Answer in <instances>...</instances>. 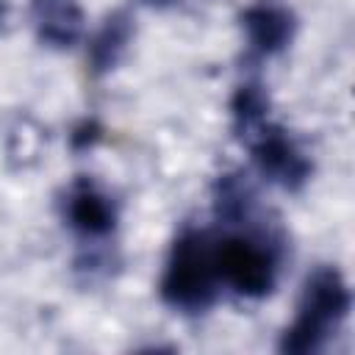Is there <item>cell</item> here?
Segmentation results:
<instances>
[{
    "label": "cell",
    "instance_id": "30bf717a",
    "mask_svg": "<svg viewBox=\"0 0 355 355\" xmlns=\"http://www.w3.org/2000/svg\"><path fill=\"white\" fill-rule=\"evenodd\" d=\"M269 119V94L261 83H241L230 97V122L239 141Z\"/></svg>",
    "mask_w": 355,
    "mask_h": 355
},
{
    "label": "cell",
    "instance_id": "3957f363",
    "mask_svg": "<svg viewBox=\"0 0 355 355\" xmlns=\"http://www.w3.org/2000/svg\"><path fill=\"white\" fill-rule=\"evenodd\" d=\"M283 261L280 239L269 230H241L214 239V269L219 286H227L239 297L261 300L277 286Z\"/></svg>",
    "mask_w": 355,
    "mask_h": 355
},
{
    "label": "cell",
    "instance_id": "8fae6325",
    "mask_svg": "<svg viewBox=\"0 0 355 355\" xmlns=\"http://www.w3.org/2000/svg\"><path fill=\"white\" fill-rule=\"evenodd\" d=\"M100 136H103L100 122H97V119H83L80 125L72 128V133H69V144H72V150L83 153V150L94 147V144L100 141Z\"/></svg>",
    "mask_w": 355,
    "mask_h": 355
},
{
    "label": "cell",
    "instance_id": "6da1fadb",
    "mask_svg": "<svg viewBox=\"0 0 355 355\" xmlns=\"http://www.w3.org/2000/svg\"><path fill=\"white\" fill-rule=\"evenodd\" d=\"M352 294L336 266H319L308 275L294 322L283 330L277 349L283 355H313L338 333L349 316Z\"/></svg>",
    "mask_w": 355,
    "mask_h": 355
},
{
    "label": "cell",
    "instance_id": "ba28073f",
    "mask_svg": "<svg viewBox=\"0 0 355 355\" xmlns=\"http://www.w3.org/2000/svg\"><path fill=\"white\" fill-rule=\"evenodd\" d=\"M133 33H136L133 14H130L128 8L111 11V14L103 19V25L94 31V36L89 39V50H86L89 72H92L94 78L111 72V69L122 61V55H125L130 39H133Z\"/></svg>",
    "mask_w": 355,
    "mask_h": 355
},
{
    "label": "cell",
    "instance_id": "52a82bcc",
    "mask_svg": "<svg viewBox=\"0 0 355 355\" xmlns=\"http://www.w3.org/2000/svg\"><path fill=\"white\" fill-rule=\"evenodd\" d=\"M36 39L53 50H67L83 36V8L78 0H31Z\"/></svg>",
    "mask_w": 355,
    "mask_h": 355
},
{
    "label": "cell",
    "instance_id": "7a4b0ae2",
    "mask_svg": "<svg viewBox=\"0 0 355 355\" xmlns=\"http://www.w3.org/2000/svg\"><path fill=\"white\" fill-rule=\"evenodd\" d=\"M219 288L214 269V236L200 227H183L164 263L158 283L161 300L178 313L197 316L216 302Z\"/></svg>",
    "mask_w": 355,
    "mask_h": 355
},
{
    "label": "cell",
    "instance_id": "4fadbf2b",
    "mask_svg": "<svg viewBox=\"0 0 355 355\" xmlns=\"http://www.w3.org/2000/svg\"><path fill=\"white\" fill-rule=\"evenodd\" d=\"M6 22V0H0V25Z\"/></svg>",
    "mask_w": 355,
    "mask_h": 355
},
{
    "label": "cell",
    "instance_id": "277c9868",
    "mask_svg": "<svg viewBox=\"0 0 355 355\" xmlns=\"http://www.w3.org/2000/svg\"><path fill=\"white\" fill-rule=\"evenodd\" d=\"M244 144L250 147L255 169L286 191H300L313 175V164L308 153L288 136L286 128L269 119L261 128H255L244 139Z\"/></svg>",
    "mask_w": 355,
    "mask_h": 355
},
{
    "label": "cell",
    "instance_id": "9c48e42d",
    "mask_svg": "<svg viewBox=\"0 0 355 355\" xmlns=\"http://www.w3.org/2000/svg\"><path fill=\"white\" fill-rule=\"evenodd\" d=\"M214 214L225 225H247L255 214V189L239 175L227 172L214 183Z\"/></svg>",
    "mask_w": 355,
    "mask_h": 355
},
{
    "label": "cell",
    "instance_id": "7c38bea8",
    "mask_svg": "<svg viewBox=\"0 0 355 355\" xmlns=\"http://www.w3.org/2000/svg\"><path fill=\"white\" fill-rule=\"evenodd\" d=\"M144 3H150V6H158V8H166V6H172V3H178V0H144Z\"/></svg>",
    "mask_w": 355,
    "mask_h": 355
},
{
    "label": "cell",
    "instance_id": "8992f818",
    "mask_svg": "<svg viewBox=\"0 0 355 355\" xmlns=\"http://www.w3.org/2000/svg\"><path fill=\"white\" fill-rule=\"evenodd\" d=\"M239 19H241V31L247 36L250 53L258 58L283 53L297 33L294 11L280 0H255L241 11Z\"/></svg>",
    "mask_w": 355,
    "mask_h": 355
},
{
    "label": "cell",
    "instance_id": "5b68a950",
    "mask_svg": "<svg viewBox=\"0 0 355 355\" xmlns=\"http://www.w3.org/2000/svg\"><path fill=\"white\" fill-rule=\"evenodd\" d=\"M64 222L80 239H108L116 230L119 211L105 189H100L92 178H75L61 200Z\"/></svg>",
    "mask_w": 355,
    "mask_h": 355
}]
</instances>
